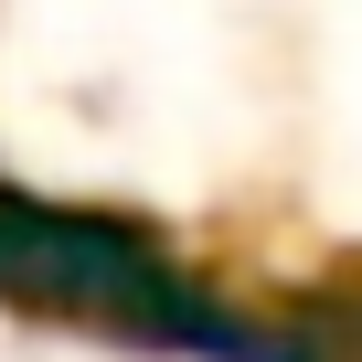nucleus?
Here are the masks:
<instances>
[{
    "instance_id": "obj_1",
    "label": "nucleus",
    "mask_w": 362,
    "mask_h": 362,
    "mask_svg": "<svg viewBox=\"0 0 362 362\" xmlns=\"http://www.w3.org/2000/svg\"><path fill=\"white\" fill-rule=\"evenodd\" d=\"M0 309L86 320V330H117V341L181 351V362H330L309 341V320H267V309L203 288L192 267H170L128 214H75L43 192H0Z\"/></svg>"
}]
</instances>
